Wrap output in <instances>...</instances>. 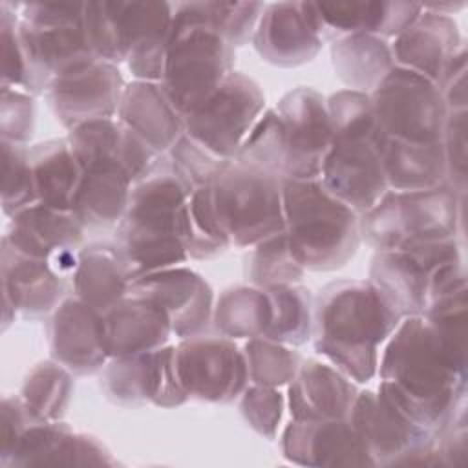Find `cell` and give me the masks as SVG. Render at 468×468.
<instances>
[{
  "mask_svg": "<svg viewBox=\"0 0 468 468\" xmlns=\"http://www.w3.org/2000/svg\"><path fill=\"white\" fill-rule=\"evenodd\" d=\"M190 194L168 163L132 186L113 238L132 282L188 260L183 245V212Z\"/></svg>",
  "mask_w": 468,
  "mask_h": 468,
  "instance_id": "obj_3",
  "label": "cell"
},
{
  "mask_svg": "<svg viewBox=\"0 0 468 468\" xmlns=\"http://www.w3.org/2000/svg\"><path fill=\"white\" fill-rule=\"evenodd\" d=\"M468 62L466 44L455 53L450 68L437 84L448 112H464L468 106Z\"/></svg>",
  "mask_w": 468,
  "mask_h": 468,
  "instance_id": "obj_53",
  "label": "cell"
},
{
  "mask_svg": "<svg viewBox=\"0 0 468 468\" xmlns=\"http://www.w3.org/2000/svg\"><path fill=\"white\" fill-rule=\"evenodd\" d=\"M18 4H0V42H2V82L0 86L18 88L24 84V55L18 38Z\"/></svg>",
  "mask_w": 468,
  "mask_h": 468,
  "instance_id": "obj_50",
  "label": "cell"
},
{
  "mask_svg": "<svg viewBox=\"0 0 468 468\" xmlns=\"http://www.w3.org/2000/svg\"><path fill=\"white\" fill-rule=\"evenodd\" d=\"M2 144V212L13 218L16 212L38 203L29 146L0 141Z\"/></svg>",
  "mask_w": 468,
  "mask_h": 468,
  "instance_id": "obj_44",
  "label": "cell"
},
{
  "mask_svg": "<svg viewBox=\"0 0 468 468\" xmlns=\"http://www.w3.org/2000/svg\"><path fill=\"white\" fill-rule=\"evenodd\" d=\"M99 386L104 397L122 408L152 404L154 395V351L135 356H112L99 371Z\"/></svg>",
  "mask_w": 468,
  "mask_h": 468,
  "instance_id": "obj_38",
  "label": "cell"
},
{
  "mask_svg": "<svg viewBox=\"0 0 468 468\" xmlns=\"http://www.w3.org/2000/svg\"><path fill=\"white\" fill-rule=\"evenodd\" d=\"M212 219L232 249H249L283 232L282 177L258 166L230 161L205 186Z\"/></svg>",
  "mask_w": 468,
  "mask_h": 468,
  "instance_id": "obj_8",
  "label": "cell"
},
{
  "mask_svg": "<svg viewBox=\"0 0 468 468\" xmlns=\"http://www.w3.org/2000/svg\"><path fill=\"white\" fill-rule=\"evenodd\" d=\"M104 331L110 358L157 351L174 336L166 313L152 300L130 292L104 313Z\"/></svg>",
  "mask_w": 468,
  "mask_h": 468,
  "instance_id": "obj_28",
  "label": "cell"
},
{
  "mask_svg": "<svg viewBox=\"0 0 468 468\" xmlns=\"http://www.w3.org/2000/svg\"><path fill=\"white\" fill-rule=\"evenodd\" d=\"M466 115L468 112H448L441 148L444 159L446 185L457 194L466 196L468 188V137H466Z\"/></svg>",
  "mask_w": 468,
  "mask_h": 468,
  "instance_id": "obj_48",
  "label": "cell"
},
{
  "mask_svg": "<svg viewBox=\"0 0 468 468\" xmlns=\"http://www.w3.org/2000/svg\"><path fill=\"white\" fill-rule=\"evenodd\" d=\"M358 388L327 360L303 358L296 377L287 384L285 404L291 419H347Z\"/></svg>",
  "mask_w": 468,
  "mask_h": 468,
  "instance_id": "obj_25",
  "label": "cell"
},
{
  "mask_svg": "<svg viewBox=\"0 0 468 468\" xmlns=\"http://www.w3.org/2000/svg\"><path fill=\"white\" fill-rule=\"evenodd\" d=\"M464 46L452 16L422 7L419 18L391 42L395 66L439 84L455 53Z\"/></svg>",
  "mask_w": 468,
  "mask_h": 468,
  "instance_id": "obj_24",
  "label": "cell"
},
{
  "mask_svg": "<svg viewBox=\"0 0 468 468\" xmlns=\"http://www.w3.org/2000/svg\"><path fill=\"white\" fill-rule=\"evenodd\" d=\"M128 292L157 303L166 313L177 340L205 333L212 325L214 291L199 272L186 265L143 274L130 283Z\"/></svg>",
  "mask_w": 468,
  "mask_h": 468,
  "instance_id": "obj_16",
  "label": "cell"
},
{
  "mask_svg": "<svg viewBox=\"0 0 468 468\" xmlns=\"http://www.w3.org/2000/svg\"><path fill=\"white\" fill-rule=\"evenodd\" d=\"M303 274L305 269L292 256L285 232L249 247L243 256V276L258 287L298 283Z\"/></svg>",
  "mask_w": 468,
  "mask_h": 468,
  "instance_id": "obj_40",
  "label": "cell"
},
{
  "mask_svg": "<svg viewBox=\"0 0 468 468\" xmlns=\"http://www.w3.org/2000/svg\"><path fill=\"white\" fill-rule=\"evenodd\" d=\"M250 42L267 64L298 68L311 62L324 46L313 2L265 4Z\"/></svg>",
  "mask_w": 468,
  "mask_h": 468,
  "instance_id": "obj_19",
  "label": "cell"
},
{
  "mask_svg": "<svg viewBox=\"0 0 468 468\" xmlns=\"http://www.w3.org/2000/svg\"><path fill=\"white\" fill-rule=\"evenodd\" d=\"M327 112L333 143L318 179L329 194L360 216L388 192L369 93L338 90L327 97Z\"/></svg>",
  "mask_w": 468,
  "mask_h": 468,
  "instance_id": "obj_4",
  "label": "cell"
},
{
  "mask_svg": "<svg viewBox=\"0 0 468 468\" xmlns=\"http://www.w3.org/2000/svg\"><path fill=\"white\" fill-rule=\"evenodd\" d=\"M347 419L373 466H442L437 433L411 420L382 389H358Z\"/></svg>",
  "mask_w": 468,
  "mask_h": 468,
  "instance_id": "obj_10",
  "label": "cell"
},
{
  "mask_svg": "<svg viewBox=\"0 0 468 468\" xmlns=\"http://www.w3.org/2000/svg\"><path fill=\"white\" fill-rule=\"evenodd\" d=\"M331 66L346 90L371 93L395 68L391 42L367 33L331 42Z\"/></svg>",
  "mask_w": 468,
  "mask_h": 468,
  "instance_id": "obj_32",
  "label": "cell"
},
{
  "mask_svg": "<svg viewBox=\"0 0 468 468\" xmlns=\"http://www.w3.org/2000/svg\"><path fill=\"white\" fill-rule=\"evenodd\" d=\"M130 276L115 243L95 241L79 250L77 267L71 276L73 294L106 313L130 291Z\"/></svg>",
  "mask_w": 468,
  "mask_h": 468,
  "instance_id": "obj_30",
  "label": "cell"
},
{
  "mask_svg": "<svg viewBox=\"0 0 468 468\" xmlns=\"http://www.w3.org/2000/svg\"><path fill=\"white\" fill-rule=\"evenodd\" d=\"M377 130L410 143H439L448 115L435 82L395 66L369 93Z\"/></svg>",
  "mask_w": 468,
  "mask_h": 468,
  "instance_id": "obj_11",
  "label": "cell"
},
{
  "mask_svg": "<svg viewBox=\"0 0 468 468\" xmlns=\"http://www.w3.org/2000/svg\"><path fill=\"white\" fill-rule=\"evenodd\" d=\"M422 316L453 362L468 371V285L430 300Z\"/></svg>",
  "mask_w": 468,
  "mask_h": 468,
  "instance_id": "obj_41",
  "label": "cell"
},
{
  "mask_svg": "<svg viewBox=\"0 0 468 468\" xmlns=\"http://www.w3.org/2000/svg\"><path fill=\"white\" fill-rule=\"evenodd\" d=\"M424 9L428 11H433V13H439V15H446V16H452L453 13L461 11L466 7V2H428V4H422Z\"/></svg>",
  "mask_w": 468,
  "mask_h": 468,
  "instance_id": "obj_54",
  "label": "cell"
},
{
  "mask_svg": "<svg viewBox=\"0 0 468 468\" xmlns=\"http://www.w3.org/2000/svg\"><path fill=\"white\" fill-rule=\"evenodd\" d=\"M115 117L159 155H166L185 135V119L159 82H126Z\"/></svg>",
  "mask_w": 468,
  "mask_h": 468,
  "instance_id": "obj_27",
  "label": "cell"
},
{
  "mask_svg": "<svg viewBox=\"0 0 468 468\" xmlns=\"http://www.w3.org/2000/svg\"><path fill=\"white\" fill-rule=\"evenodd\" d=\"M37 122L35 97L18 88L0 86V135L2 141L27 144Z\"/></svg>",
  "mask_w": 468,
  "mask_h": 468,
  "instance_id": "obj_49",
  "label": "cell"
},
{
  "mask_svg": "<svg viewBox=\"0 0 468 468\" xmlns=\"http://www.w3.org/2000/svg\"><path fill=\"white\" fill-rule=\"evenodd\" d=\"M285 410V395L280 388L249 384L239 397V411L247 426L260 437L272 441L278 435Z\"/></svg>",
  "mask_w": 468,
  "mask_h": 468,
  "instance_id": "obj_47",
  "label": "cell"
},
{
  "mask_svg": "<svg viewBox=\"0 0 468 468\" xmlns=\"http://www.w3.org/2000/svg\"><path fill=\"white\" fill-rule=\"evenodd\" d=\"M183 245L188 260H214L230 249L212 219L205 186L194 190L185 205Z\"/></svg>",
  "mask_w": 468,
  "mask_h": 468,
  "instance_id": "obj_43",
  "label": "cell"
},
{
  "mask_svg": "<svg viewBox=\"0 0 468 468\" xmlns=\"http://www.w3.org/2000/svg\"><path fill=\"white\" fill-rule=\"evenodd\" d=\"M377 375L378 389L433 433L466 404L468 371L453 362L422 314L399 322L384 342Z\"/></svg>",
  "mask_w": 468,
  "mask_h": 468,
  "instance_id": "obj_1",
  "label": "cell"
},
{
  "mask_svg": "<svg viewBox=\"0 0 468 468\" xmlns=\"http://www.w3.org/2000/svg\"><path fill=\"white\" fill-rule=\"evenodd\" d=\"M68 141L82 170H112L133 185L148 177L161 157L117 117L90 121L68 130Z\"/></svg>",
  "mask_w": 468,
  "mask_h": 468,
  "instance_id": "obj_17",
  "label": "cell"
},
{
  "mask_svg": "<svg viewBox=\"0 0 468 468\" xmlns=\"http://www.w3.org/2000/svg\"><path fill=\"white\" fill-rule=\"evenodd\" d=\"M280 450L285 461L298 466H373L349 419H291L282 431Z\"/></svg>",
  "mask_w": 468,
  "mask_h": 468,
  "instance_id": "obj_22",
  "label": "cell"
},
{
  "mask_svg": "<svg viewBox=\"0 0 468 468\" xmlns=\"http://www.w3.org/2000/svg\"><path fill=\"white\" fill-rule=\"evenodd\" d=\"M37 420L29 415L20 395H5L0 406V463L7 459L22 433Z\"/></svg>",
  "mask_w": 468,
  "mask_h": 468,
  "instance_id": "obj_52",
  "label": "cell"
},
{
  "mask_svg": "<svg viewBox=\"0 0 468 468\" xmlns=\"http://www.w3.org/2000/svg\"><path fill=\"white\" fill-rule=\"evenodd\" d=\"M174 362L188 399L199 402L230 404L250 384L243 347L218 333L205 331L179 340Z\"/></svg>",
  "mask_w": 468,
  "mask_h": 468,
  "instance_id": "obj_13",
  "label": "cell"
},
{
  "mask_svg": "<svg viewBox=\"0 0 468 468\" xmlns=\"http://www.w3.org/2000/svg\"><path fill=\"white\" fill-rule=\"evenodd\" d=\"M29 159L38 203L58 210H71L84 170L68 137L48 139L29 146Z\"/></svg>",
  "mask_w": 468,
  "mask_h": 468,
  "instance_id": "obj_33",
  "label": "cell"
},
{
  "mask_svg": "<svg viewBox=\"0 0 468 468\" xmlns=\"http://www.w3.org/2000/svg\"><path fill=\"white\" fill-rule=\"evenodd\" d=\"M75 375L55 358L40 360L24 377L20 399L37 422L62 420L68 413Z\"/></svg>",
  "mask_w": 468,
  "mask_h": 468,
  "instance_id": "obj_36",
  "label": "cell"
},
{
  "mask_svg": "<svg viewBox=\"0 0 468 468\" xmlns=\"http://www.w3.org/2000/svg\"><path fill=\"white\" fill-rule=\"evenodd\" d=\"M119 461L91 433L75 431L64 420L33 422L18 439L2 468L20 466H115Z\"/></svg>",
  "mask_w": 468,
  "mask_h": 468,
  "instance_id": "obj_21",
  "label": "cell"
},
{
  "mask_svg": "<svg viewBox=\"0 0 468 468\" xmlns=\"http://www.w3.org/2000/svg\"><path fill=\"white\" fill-rule=\"evenodd\" d=\"M377 152L388 190L410 192L446 185L442 148L439 143H410L377 130Z\"/></svg>",
  "mask_w": 468,
  "mask_h": 468,
  "instance_id": "obj_29",
  "label": "cell"
},
{
  "mask_svg": "<svg viewBox=\"0 0 468 468\" xmlns=\"http://www.w3.org/2000/svg\"><path fill=\"white\" fill-rule=\"evenodd\" d=\"M84 227L71 210L35 203L9 218L2 243L49 263L62 254L79 252L84 247Z\"/></svg>",
  "mask_w": 468,
  "mask_h": 468,
  "instance_id": "obj_26",
  "label": "cell"
},
{
  "mask_svg": "<svg viewBox=\"0 0 468 468\" xmlns=\"http://www.w3.org/2000/svg\"><path fill=\"white\" fill-rule=\"evenodd\" d=\"M185 16L210 27L234 49L252 40L265 2H176Z\"/></svg>",
  "mask_w": 468,
  "mask_h": 468,
  "instance_id": "obj_37",
  "label": "cell"
},
{
  "mask_svg": "<svg viewBox=\"0 0 468 468\" xmlns=\"http://www.w3.org/2000/svg\"><path fill=\"white\" fill-rule=\"evenodd\" d=\"M272 318V303L263 287L230 285L214 300L212 327L230 340L265 336Z\"/></svg>",
  "mask_w": 468,
  "mask_h": 468,
  "instance_id": "obj_35",
  "label": "cell"
},
{
  "mask_svg": "<svg viewBox=\"0 0 468 468\" xmlns=\"http://www.w3.org/2000/svg\"><path fill=\"white\" fill-rule=\"evenodd\" d=\"M437 450L442 466H464L468 457L466 404H463L446 426L437 433Z\"/></svg>",
  "mask_w": 468,
  "mask_h": 468,
  "instance_id": "obj_51",
  "label": "cell"
},
{
  "mask_svg": "<svg viewBox=\"0 0 468 468\" xmlns=\"http://www.w3.org/2000/svg\"><path fill=\"white\" fill-rule=\"evenodd\" d=\"M234 161L258 166L278 177H282L283 168V152H282V135L280 121L274 108H269L261 113L258 122L249 132L247 139L239 146Z\"/></svg>",
  "mask_w": 468,
  "mask_h": 468,
  "instance_id": "obj_46",
  "label": "cell"
},
{
  "mask_svg": "<svg viewBox=\"0 0 468 468\" xmlns=\"http://www.w3.org/2000/svg\"><path fill=\"white\" fill-rule=\"evenodd\" d=\"M464 201L466 196H457L448 185L410 192L388 190L360 214V238L375 252L446 238L464 243Z\"/></svg>",
  "mask_w": 468,
  "mask_h": 468,
  "instance_id": "obj_6",
  "label": "cell"
},
{
  "mask_svg": "<svg viewBox=\"0 0 468 468\" xmlns=\"http://www.w3.org/2000/svg\"><path fill=\"white\" fill-rule=\"evenodd\" d=\"M280 121L282 179H318L333 143L327 97L309 86L287 91L274 108Z\"/></svg>",
  "mask_w": 468,
  "mask_h": 468,
  "instance_id": "obj_14",
  "label": "cell"
},
{
  "mask_svg": "<svg viewBox=\"0 0 468 468\" xmlns=\"http://www.w3.org/2000/svg\"><path fill=\"white\" fill-rule=\"evenodd\" d=\"M18 18L22 90L33 97L46 95L57 77L97 58L84 33V2H22Z\"/></svg>",
  "mask_w": 468,
  "mask_h": 468,
  "instance_id": "obj_7",
  "label": "cell"
},
{
  "mask_svg": "<svg viewBox=\"0 0 468 468\" xmlns=\"http://www.w3.org/2000/svg\"><path fill=\"white\" fill-rule=\"evenodd\" d=\"M166 157L172 172L190 192L208 186L232 161L216 155L186 133L174 144Z\"/></svg>",
  "mask_w": 468,
  "mask_h": 468,
  "instance_id": "obj_45",
  "label": "cell"
},
{
  "mask_svg": "<svg viewBox=\"0 0 468 468\" xmlns=\"http://www.w3.org/2000/svg\"><path fill=\"white\" fill-rule=\"evenodd\" d=\"M263 289L272 303V318L265 336L292 347L307 344L313 333L314 298L311 291L300 283H283Z\"/></svg>",
  "mask_w": 468,
  "mask_h": 468,
  "instance_id": "obj_39",
  "label": "cell"
},
{
  "mask_svg": "<svg viewBox=\"0 0 468 468\" xmlns=\"http://www.w3.org/2000/svg\"><path fill=\"white\" fill-rule=\"evenodd\" d=\"M324 44L347 35L367 33L386 40L406 31L422 13L419 2H313Z\"/></svg>",
  "mask_w": 468,
  "mask_h": 468,
  "instance_id": "obj_23",
  "label": "cell"
},
{
  "mask_svg": "<svg viewBox=\"0 0 468 468\" xmlns=\"http://www.w3.org/2000/svg\"><path fill=\"white\" fill-rule=\"evenodd\" d=\"M282 203L289 249L305 271H336L355 258L360 216L320 179H282Z\"/></svg>",
  "mask_w": 468,
  "mask_h": 468,
  "instance_id": "obj_5",
  "label": "cell"
},
{
  "mask_svg": "<svg viewBox=\"0 0 468 468\" xmlns=\"http://www.w3.org/2000/svg\"><path fill=\"white\" fill-rule=\"evenodd\" d=\"M46 336L51 358L75 377L99 375L110 358L104 313L75 294L66 296L46 318Z\"/></svg>",
  "mask_w": 468,
  "mask_h": 468,
  "instance_id": "obj_18",
  "label": "cell"
},
{
  "mask_svg": "<svg viewBox=\"0 0 468 468\" xmlns=\"http://www.w3.org/2000/svg\"><path fill=\"white\" fill-rule=\"evenodd\" d=\"M124 88L119 66L95 58L57 77L44 97L53 117L71 130L90 121L115 117Z\"/></svg>",
  "mask_w": 468,
  "mask_h": 468,
  "instance_id": "obj_15",
  "label": "cell"
},
{
  "mask_svg": "<svg viewBox=\"0 0 468 468\" xmlns=\"http://www.w3.org/2000/svg\"><path fill=\"white\" fill-rule=\"evenodd\" d=\"M263 112L265 95L260 84L241 71H232L185 117V133L216 155L234 159Z\"/></svg>",
  "mask_w": 468,
  "mask_h": 468,
  "instance_id": "obj_12",
  "label": "cell"
},
{
  "mask_svg": "<svg viewBox=\"0 0 468 468\" xmlns=\"http://www.w3.org/2000/svg\"><path fill=\"white\" fill-rule=\"evenodd\" d=\"M236 49L210 27L174 5L172 35L159 80L172 106L185 119L234 71Z\"/></svg>",
  "mask_w": 468,
  "mask_h": 468,
  "instance_id": "obj_9",
  "label": "cell"
},
{
  "mask_svg": "<svg viewBox=\"0 0 468 468\" xmlns=\"http://www.w3.org/2000/svg\"><path fill=\"white\" fill-rule=\"evenodd\" d=\"M428 271L406 250H377L367 278L400 318L424 314L428 307Z\"/></svg>",
  "mask_w": 468,
  "mask_h": 468,
  "instance_id": "obj_31",
  "label": "cell"
},
{
  "mask_svg": "<svg viewBox=\"0 0 468 468\" xmlns=\"http://www.w3.org/2000/svg\"><path fill=\"white\" fill-rule=\"evenodd\" d=\"M133 183L112 170H84L71 212L84 230L115 229L126 212Z\"/></svg>",
  "mask_w": 468,
  "mask_h": 468,
  "instance_id": "obj_34",
  "label": "cell"
},
{
  "mask_svg": "<svg viewBox=\"0 0 468 468\" xmlns=\"http://www.w3.org/2000/svg\"><path fill=\"white\" fill-rule=\"evenodd\" d=\"M64 282L46 260L20 254L2 243V331L16 316L26 320L48 318L66 298Z\"/></svg>",
  "mask_w": 468,
  "mask_h": 468,
  "instance_id": "obj_20",
  "label": "cell"
},
{
  "mask_svg": "<svg viewBox=\"0 0 468 468\" xmlns=\"http://www.w3.org/2000/svg\"><path fill=\"white\" fill-rule=\"evenodd\" d=\"M402 318L369 280H335L313 303L314 351L356 384L377 377L380 347Z\"/></svg>",
  "mask_w": 468,
  "mask_h": 468,
  "instance_id": "obj_2",
  "label": "cell"
},
{
  "mask_svg": "<svg viewBox=\"0 0 468 468\" xmlns=\"http://www.w3.org/2000/svg\"><path fill=\"white\" fill-rule=\"evenodd\" d=\"M243 355L247 360L250 384L269 388H287V384L296 377L303 360L296 347L267 336L247 340L243 346Z\"/></svg>",
  "mask_w": 468,
  "mask_h": 468,
  "instance_id": "obj_42",
  "label": "cell"
}]
</instances>
